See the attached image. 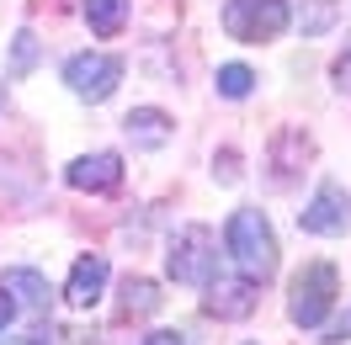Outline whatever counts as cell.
Wrapping results in <instances>:
<instances>
[{
    "instance_id": "obj_1",
    "label": "cell",
    "mask_w": 351,
    "mask_h": 345,
    "mask_svg": "<svg viewBox=\"0 0 351 345\" xmlns=\"http://www.w3.org/2000/svg\"><path fill=\"white\" fill-rule=\"evenodd\" d=\"M229 255H234V266L250 281H271V271H277V234H271L266 213H256V207H234L229 213Z\"/></svg>"
},
{
    "instance_id": "obj_2",
    "label": "cell",
    "mask_w": 351,
    "mask_h": 345,
    "mask_svg": "<svg viewBox=\"0 0 351 345\" xmlns=\"http://www.w3.org/2000/svg\"><path fill=\"white\" fill-rule=\"evenodd\" d=\"M165 271H171L176 281H186V287H208V281L219 277V239H213V229L186 223V229L176 234L171 255H165Z\"/></svg>"
},
{
    "instance_id": "obj_3",
    "label": "cell",
    "mask_w": 351,
    "mask_h": 345,
    "mask_svg": "<svg viewBox=\"0 0 351 345\" xmlns=\"http://www.w3.org/2000/svg\"><path fill=\"white\" fill-rule=\"evenodd\" d=\"M341 298V281H335V266L330 260H308L304 271L293 277V303H287V319L314 329V324H325L330 303Z\"/></svg>"
},
{
    "instance_id": "obj_4",
    "label": "cell",
    "mask_w": 351,
    "mask_h": 345,
    "mask_svg": "<svg viewBox=\"0 0 351 345\" xmlns=\"http://www.w3.org/2000/svg\"><path fill=\"white\" fill-rule=\"evenodd\" d=\"M287 22H293L287 0H229L223 5V32L240 43H271L287 32Z\"/></svg>"
},
{
    "instance_id": "obj_5",
    "label": "cell",
    "mask_w": 351,
    "mask_h": 345,
    "mask_svg": "<svg viewBox=\"0 0 351 345\" xmlns=\"http://www.w3.org/2000/svg\"><path fill=\"white\" fill-rule=\"evenodd\" d=\"M64 86L80 101H107L112 90L123 86V59H112V53H75L64 64Z\"/></svg>"
},
{
    "instance_id": "obj_6",
    "label": "cell",
    "mask_w": 351,
    "mask_h": 345,
    "mask_svg": "<svg viewBox=\"0 0 351 345\" xmlns=\"http://www.w3.org/2000/svg\"><path fill=\"white\" fill-rule=\"evenodd\" d=\"M298 229H308V234H346L351 229V196L335 186V181H325L319 192H314V202H308L304 213H298Z\"/></svg>"
},
{
    "instance_id": "obj_7",
    "label": "cell",
    "mask_w": 351,
    "mask_h": 345,
    "mask_svg": "<svg viewBox=\"0 0 351 345\" xmlns=\"http://www.w3.org/2000/svg\"><path fill=\"white\" fill-rule=\"evenodd\" d=\"M213 319H250L256 314V281L240 277V281H229V277H213L208 281V303H202Z\"/></svg>"
},
{
    "instance_id": "obj_8",
    "label": "cell",
    "mask_w": 351,
    "mask_h": 345,
    "mask_svg": "<svg viewBox=\"0 0 351 345\" xmlns=\"http://www.w3.org/2000/svg\"><path fill=\"white\" fill-rule=\"evenodd\" d=\"M69 186L75 192H117L123 186V159L117 154H80L75 165H69Z\"/></svg>"
},
{
    "instance_id": "obj_9",
    "label": "cell",
    "mask_w": 351,
    "mask_h": 345,
    "mask_svg": "<svg viewBox=\"0 0 351 345\" xmlns=\"http://www.w3.org/2000/svg\"><path fill=\"white\" fill-rule=\"evenodd\" d=\"M107 277H112L107 255H80V260H75V271H69L64 298L75 303V308H96V303H101V287H107Z\"/></svg>"
},
{
    "instance_id": "obj_10",
    "label": "cell",
    "mask_w": 351,
    "mask_h": 345,
    "mask_svg": "<svg viewBox=\"0 0 351 345\" xmlns=\"http://www.w3.org/2000/svg\"><path fill=\"white\" fill-rule=\"evenodd\" d=\"M123 133H128L138 149H160V144H171V117L154 112V107H138V112H128Z\"/></svg>"
},
{
    "instance_id": "obj_11",
    "label": "cell",
    "mask_w": 351,
    "mask_h": 345,
    "mask_svg": "<svg viewBox=\"0 0 351 345\" xmlns=\"http://www.w3.org/2000/svg\"><path fill=\"white\" fill-rule=\"evenodd\" d=\"M308 154H314V144H308L298 128H282L277 138H271V165H277V175H293V170H304L308 165Z\"/></svg>"
},
{
    "instance_id": "obj_12",
    "label": "cell",
    "mask_w": 351,
    "mask_h": 345,
    "mask_svg": "<svg viewBox=\"0 0 351 345\" xmlns=\"http://www.w3.org/2000/svg\"><path fill=\"white\" fill-rule=\"evenodd\" d=\"M5 292L22 303V308H32V314H43V308H48V281L38 277V271H27V266L5 271Z\"/></svg>"
},
{
    "instance_id": "obj_13",
    "label": "cell",
    "mask_w": 351,
    "mask_h": 345,
    "mask_svg": "<svg viewBox=\"0 0 351 345\" xmlns=\"http://www.w3.org/2000/svg\"><path fill=\"white\" fill-rule=\"evenodd\" d=\"M86 22L96 38H117L128 22V0H86Z\"/></svg>"
},
{
    "instance_id": "obj_14",
    "label": "cell",
    "mask_w": 351,
    "mask_h": 345,
    "mask_svg": "<svg viewBox=\"0 0 351 345\" xmlns=\"http://www.w3.org/2000/svg\"><path fill=\"white\" fill-rule=\"evenodd\" d=\"M335 22H341V0H304V11H298V32L304 38H325Z\"/></svg>"
},
{
    "instance_id": "obj_15",
    "label": "cell",
    "mask_w": 351,
    "mask_h": 345,
    "mask_svg": "<svg viewBox=\"0 0 351 345\" xmlns=\"http://www.w3.org/2000/svg\"><path fill=\"white\" fill-rule=\"evenodd\" d=\"M160 308V287H154L149 277H128L123 281V319H133V314H154Z\"/></svg>"
},
{
    "instance_id": "obj_16",
    "label": "cell",
    "mask_w": 351,
    "mask_h": 345,
    "mask_svg": "<svg viewBox=\"0 0 351 345\" xmlns=\"http://www.w3.org/2000/svg\"><path fill=\"white\" fill-rule=\"evenodd\" d=\"M250 86H256V75H250L245 64H223L219 69V96H229V101H245Z\"/></svg>"
},
{
    "instance_id": "obj_17",
    "label": "cell",
    "mask_w": 351,
    "mask_h": 345,
    "mask_svg": "<svg viewBox=\"0 0 351 345\" xmlns=\"http://www.w3.org/2000/svg\"><path fill=\"white\" fill-rule=\"evenodd\" d=\"M32 64H38V38H32V32H16V43H11V75H27Z\"/></svg>"
},
{
    "instance_id": "obj_18",
    "label": "cell",
    "mask_w": 351,
    "mask_h": 345,
    "mask_svg": "<svg viewBox=\"0 0 351 345\" xmlns=\"http://www.w3.org/2000/svg\"><path fill=\"white\" fill-rule=\"evenodd\" d=\"M16 319V303H11V292H5V281H0V335H5V324Z\"/></svg>"
},
{
    "instance_id": "obj_19",
    "label": "cell",
    "mask_w": 351,
    "mask_h": 345,
    "mask_svg": "<svg viewBox=\"0 0 351 345\" xmlns=\"http://www.w3.org/2000/svg\"><path fill=\"white\" fill-rule=\"evenodd\" d=\"M138 345H186V340H181L176 329H154V335H144Z\"/></svg>"
},
{
    "instance_id": "obj_20",
    "label": "cell",
    "mask_w": 351,
    "mask_h": 345,
    "mask_svg": "<svg viewBox=\"0 0 351 345\" xmlns=\"http://www.w3.org/2000/svg\"><path fill=\"white\" fill-rule=\"evenodd\" d=\"M335 86L351 90V53H341V59H335Z\"/></svg>"
},
{
    "instance_id": "obj_21",
    "label": "cell",
    "mask_w": 351,
    "mask_h": 345,
    "mask_svg": "<svg viewBox=\"0 0 351 345\" xmlns=\"http://www.w3.org/2000/svg\"><path fill=\"white\" fill-rule=\"evenodd\" d=\"M330 340H351V308H346L335 324H330Z\"/></svg>"
},
{
    "instance_id": "obj_22",
    "label": "cell",
    "mask_w": 351,
    "mask_h": 345,
    "mask_svg": "<svg viewBox=\"0 0 351 345\" xmlns=\"http://www.w3.org/2000/svg\"><path fill=\"white\" fill-rule=\"evenodd\" d=\"M0 345H43V335H27V340H0Z\"/></svg>"
}]
</instances>
